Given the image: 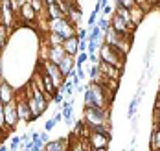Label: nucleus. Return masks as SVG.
<instances>
[{
    "label": "nucleus",
    "mask_w": 160,
    "mask_h": 151,
    "mask_svg": "<svg viewBox=\"0 0 160 151\" xmlns=\"http://www.w3.org/2000/svg\"><path fill=\"white\" fill-rule=\"evenodd\" d=\"M83 98H85V107H105L107 109L112 100V88H109L103 83L92 81L90 85L85 87Z\"/></svg>",
    "instance_id": "1"
},
{
    "label": "nucleus",
    "mask_w": 160,
    "mask_h": 151,
    "mask_svg": "<svg viewBox=\"0 0 160 151\" xmlns=\"http://www.w3.org/2000/svg\"><path fill=\"white\" fill-rule=\"evenodd\" d=\"M83 122L88 129H96L103 127L111 131V123H109V111L105 107H85L83 113Z\"/></svg>",
    "instance_id": "2"
},
{
    "label": "nucleus",
    "mask_w": 160,
    "mask_h": 151,
    "mask_svg": "<svg viewBox=\"0 0 160 151\" xmlns=\"http://www.w3.org/2000/svg\"><path fill=\"white\" fill-rule=\"evenodd\" d=\"M99 61H103V63H109V65H114V67L122 68L123 70V63H125V53H122V52L118 50L116 46H111V44H101V48H99Z\"/></svg>",
    "instance_id": "3"
},
{
    "label": "nucleus",
    "mask_w": 160,
    "mask_h": 151,
    "mask_svg": "<svg viewBox=\"0 0 160 151\" xmlns=\"http://www.w3.org/2000/svg\"><path fill=\"white\" fill-rule=\"evenodd\" d=\"M48 32H53V33H59L61 37L64 39H68V37H72V35L78 33V30H76V26L70 22V18H55V20H48Z\"/></svg>",
    "instance_id": "4"
},
{
    "label": "nucleus",
    "mask_w": 160,
    "mask_h": 151,
    "mask_svg": "<svg viewBox=\"0 0 160 151\" xmlns=\"http://www.w3.org/2000/svg\"><path fill=\"white\" fill-rule=\"evenodd\" d=\"M88 146L92 149L98 148H109V142H111V131L109 129H103V127H96V129H88V138H87Z\"/></svg>",
    "instance_id": "5"
},
{
    "label": "nucleus",
    "mask_w": 160,
    "mask_h": 151,
    "mask_svg": "<svg viewBox=\"0 0 160 151\" xmlns=\"http://www.w3.org/2000/svg\"><path fill=\"white\" fill-rule=\"evenodd\" d=\"M41 68H42L50 78H52V81H53V85H55L57 88H59V87H63V83H64V79H66V78L61 74L59 65H55V63H52V61L42 59V61H41Z\"/></svg>",
    "instance_id": "6"
},
{
    "label": "nucleus",
    "mask_w": 160,
    "mask_h": 151,
    "mask_svg": "<svg viewBox=\"0 0 160 151\" xmlns=\"http://www.w3.org/2000/svg\"><path fill=\"white\" fill-rule=\"evenodd\" d=\"M4 116H6V129H15L18 125V111H17V101L4 103Z\"/></svg>",
    "instance_id": "7"
},
{
    "label": "nucleus",
    "mask_w": 160,
    "mask_h": 151,
    "mask_svg": "<svg viewBox=\"0 0 160 151\" xmlns=\"http://www.w3.org/2000/svg\"><path fill=\"white\" fill-rule=\"evenodd\" d=\"M64 57H66V52H64L63 44H57V46H48V44H46V53L42 55V59H46V61H52V63L59 65Z\"/></svg>",
    "instance_id": "8"
},
{
    "label": "nucleus",
    "mask_w": 160,
    "mask_h": 151,
    "mask_svg": "<svg viewBox=\"0 0 160 151\" xmlns=\"http://www.w3.org/2000/svg\"><path fill=\"white\" fill-rule=\"evenodd\" d=\"M0 9H2V24L11 30L13 26V2L11 0H0Z\"/></svg>",
    "instance_id": "9"
},
{
    "label": "nucleus",
    "mask_w": 160,
    "mask_h": 151,
    "mask_svg": "<svg viewBox=\"0 0 160 151\" xmlns=\"http://www.w3.org/2000/svg\"><path fill=\"white\" fill-rule=\"evenodd\" d=\"M98 67H99V76H103V78H107V79H114V81H118V79L122 78V68L114 67V65H109V63L99 61Z\"/></svg>",
    "instance_id": "10"
},
{
    "label": "nucleus",
    "mask_w": 160,
    "mask_h": 151,
    "mask_svg": "<svg viewBox=\"0 0 160 151\" xmlns=\"http://www.w3.org/2000/svg\"><path fill=\"white\" fill-rule=\"evenodd\" d=\"M17 111H18V118H20V122H24V123L33 122L32 111H30V105H28V98H26L24 94L20 96V100L17 101Z\"/></svg>",
    "instance_id": "11"
},
{
    "label": "nucleus",
    "mask_w": 160,
    "mask_h": 151,
    "mask_svg": "<svg viewBox=\"0 0 160 151\" xmlns=\"http://www.w3.org/2000/svg\"><path fill=\"white\" fill-rule=\"evenodd\" d=\"M18 17H20V20H22L24 24H32L33 20L37 18V11L32 8L30 2H24V4L18 8Z\"/></svg>",
    "instance_id": "12"
},
{
    "label": "nucleus",
    "mask_w": 160,
    "mask_h": 151,
    "mask_svg": "<svg viewBox=\"0 0 160 151\" xmlns=\"http://www.w3.org/2000/svg\"><path fill=\"white\" fill-rule=\"evenodd\" d=\"M79 39H78V35H72V37H68V39H64L63 43V48L66 52V55H72V57H76L78 53H79Z\"/></svg>",
    "instance_id": "13"
},
{
    "label": "nucleus",
    "mask_w": 160,
    "mask_h": 151,
    "mask_svg": "<svg viewBox=\"0 0 160 151\" xmlns=\"http://www.w3.org/2000/svg\"><path fill=\"white\" fill-rule=\"evenodd\" d=\"M0 100L4 101V103L15 101V90H13V87H11V85L6 83V81H2V83H0Z\"/></svg>",
    "instance_id": "14"
},
{
    "label": "nucleus",
    "mask_w": 160,
    "mask_h": 151,
    "mask_svg": "<svg viewBox=\"0 0 160 151\" xmlns=\"http://www.w3.org/2000/svg\"><path fill=\"white\" fill-rule=\"evenodd\" d=\"M111 26L114 28V30H116V32H118V33H122V35L131 33V32H129V28H127V24L123 22V18L118 17L116 13H114V15L111 17Z\"/></svg>",
    "instance_id": "15"
},
{
    "label": "nucleus",
    "mask_w": 160,
    "mask_h": 151,
    "mask_svg": "<svg viewBox=\"0 0 160 151\" xmlns=\"http://www.w3.org/2000/svg\"><path fill=\"white\" fill-rule=\"evenodd\" d=\"M118 17L123 18V22L127 24L129 30H134L136 26H134V22H132V18H131V9H127V8H122V6H116V11H114Z\"/></svg>",
    "instance_id": "16"
},
{
    "label": "nucleus",
    "mask_w": 160,
    "mask_h": 151,
    "mask_svg": "<svg viewBox=\"0 0 160 151\" xmlns=\"http://www.w3.org/2000/svg\"><path fill=\"white\" fill-rule=\"evenodd\" d=\"M74 67H76V57H72V55H66L63 61L59 63V70H61V74H63L64 78H68L70 70Z\"/></svg>",
    "instance_id": "17"
},
{
    "label": "nucleus",
    "mask_w": 160,
    "mask_h": 151,
    "mask_svg": "<svg viewBox=\"0 0 160 151\" xmlns=\"http://www.w3.org/2000/svg\"><path fill=\"white\" fill-rule=\"evenodd\" d=\"M46 15H48V20H55V18L66 17V15L63 13V9L57 6V2H55V4H48V6H46Z\"/></svg>",
    "instance_id": "18"
},
{
    "label": "nucleus",
    "mask_w": 160,
    "mask_h": 151,
    "mask_svg": "<svg viewBox=\"0 0 160 151\" xmlns=\"http://www.w3.org/2000/svg\"><path fill=\"white\" fill-rule=\"evenodd\" d=\"M140 101H142V96H138V94L129 101V107H127V118L129 120L136 116V111H138V103H140Z\"/></svg>",
    "instance_id": "19"
},
{
    "label": "nucleus",
    "mask_w": 160,
    "mask_h": 151,
    "mask_svg": "<svg viewBox=\"0 0 160 151\" xmlns=\"http://www.w3.org/2000/svg\"><path fill=\"white\" fill-rule=\"evenodd\" d=\"M151 151H160V123L155 125L153 129V134H151Z\"/></svg>",
    "instance_id": "20"
},
{
    "label": "nucleus",
    "mask_w": 160,
    "mask_h": 151,
    "mask_svg": "<svg viewBox=\"0 0 160 151\" xmlns=\"http://www.w3.org/2000/svg\"><path fill=\"white\" fill-rule=\"evenodd\" d=\"M64 37H61L59 33H53V32H48L46 33V44L48 46H57V44H63Z\"/></svg>",
    "instance_id": "21"
},
{
    "label": "nucleus",
    "mask_w": 160,
    "mask_h": 151,
    "mask_svg": "<svg viewBox=\"0 0 160 151\" xmlns=\"http://www.w3.org/2000/svg\"><path fill=\"white\" fill-rule=\"evenodd\" d=\"M61 88H63V92H64V94H68V96H72V94L76 92V85H74V81H72V78H66Z\"/></svg>",
    "instance_id": "22"
},
{
    "label": "nucleus",
    "mask_w": 160,
    "mask_h": 151,
    "mask_svg": "<svg viewBox=\"0 0 160 151\" xmlns=\"http://www.w3.org/2000/svg\"><path fill=\"white\" fill-rule=\"evenodd\" d=\"M98 26H99V30L105 33L109 28H111V18H107L105 15H101V17H98V22H96Z\"/></svg>",
    "instance_id": "23"
},
{
    "label": "nucleus",
    "mask_w": 160,
    "mask_h": 151,
    "mask_svg": "<svg viewBox=\"0 0 160 151\" xmlns=\"http://www.w3.org/2000/svg\"><path fill=\"white\" fill-rule=\"evenodd\" d=\"M87 61H88V52H79L76 55V68H83Z\"/></svg>",
    "instance_id": "24"
},
{
    "label": "nucleus",
    "mask_w": 160,
    "mask_h": 151,
    "mask_svg": "<svg viewBox=\"0 0 160 151\" xmlns=\"http://www.w3.org/2000/svg\"><path fill=\"white\" fill-rule=\"evenodd\" d=\"M8 35H9V30H8L4 24H0V48H4V46H6Z\"/></svg>",
    "instance_id": "25"
},
{
    "label": "nucleus",
    "mask_w": 160,
    "mask_h": 151,
    "mask_svg": "<svg viewBox=\"0 0 160 151\" xmlns=\"http://www.w3.org/2000/svg\"><path fill=\"white\" fill-rule=\"evenodd\" d=\"M20 144H22V138H20V136H13V138L9 140V151H17L20 148Z\"/></svg>",
    "instance_id": "26"
},
{
    "label": "nucleus",
    "mask_w": 160,
    "mask_h": 151,
    "mask_svg": "<svg viewBox=\"0 0 160 151\" xmlns=\"http://www.w3.org/2000/svg\"><path fill=\"white\" fill-rule=\"evenodd\" d=\"M30 4H32V8L37 11V13H42V8H44V0H30Z\"/></svg>",
    "instance_id": "27"
},
{
    "label": "nucleus",
    "mask_w": 160,
    "mask_h": 151,
    "mask_svg": "<svg viewBox=\"0 0 160 151\" xmlns=\"http://www.w3.org/2000/svg\"><path fill=\"white\" fill-rule=\"evenodd\" d=\"M0 131H6V116H4V101L0 100Z\"/></svg>",
    "instance_id": "28"
},
{
    "label": "nucleus",
    "mask_w": 160,
    "mask_h": 151,
    "mask_svg": "<svg viewBox=\"0 0 160 151\" xmlns=\"http://www.w3.org/2000/svg\"><path fill=\"white\" fill-rule=\"evenodd\" d=\"M116 2H118V6L127 8V9H132V8L136 6V0H116Z\"/></svg>",
    "instance_id": "29"
},
{
    "label": "nucleus",
    "mask_w": 160,
    "mask_h": 151,
    "mask_svg": "<svg viewBox=\"0 0 160 151\" xmlns=\"http://www.w3.org/2000/svg\"><path fill=\"white\" fill-rule=\"evenodd\" d=\"M63 94H64V92H63V88L59 87V90H55V94H53V101H55L57 105H61V103L64 101V96H63Z\"/></svg>",
    "instance_id": "30"
},
{
    "label": "nucleus",
    "mask_w": 160,
    "mask_h": 151,
    "mask_svg": "<svg viewBox=\"0 0 160 151\" xmlns=\"http://www.w3.org/2000/svg\"><path fill=\"white\" fill-rule=\"evenodd\" d=\"M98 15H99V13H96V11H92V13H90V17H88V20H87V24H88V28H92V26H96V22H98Z\"/></svg>",
    "instance_id": "31"
},
{
    "label": "nucleus",
    "mask_w": 160,
    "mask_h": 151,
    "mask_svg": "<svg viewBox=\"0 0 160 151\" xmlns=\"http://www.w3.org/2000/svg\"><path fill=\"white\" fill-rule=\"evenodd\" d=\"M55 123H57V120H55V118H52V120H48V122H46V123H44V131H52V129H53V127H55Z\"/></svg>",
    "instance_id": "32"
},
{
    "label": "nucleus",
    "mask_w": 160,
    "mask_h": 151,
    "mask_svg": "<svg viewBox=\"0 0 160 151\" xmlns=\"http://www.w3.org/2000/svg\"><path fill=\"white\" fill-rule=\"evenodd\" d=\"M76 35H78V39H79V41H85V39H88V33H87V30H83V28H79Z\"/></svg>",
    "instance_id": "33"
},
{
    "label": "nucleus",
    "mask_w": 160,
    "mask_h": 151,
    "mask_svg": "<svg viewBox=\"0 0 160 151\" xmlns=\"http://www.w3.org/2000/svg\"><path fill=\"white\" fill-rule=\"evenodd\" d=\"M112 13H114V9H112V6H109V4L101 9V15H105V17H109V15H112Z\"/></svg>",
    "instance_id": "34"
},
{
    "label": "nucleus",
    "mask_w": 160,
    "mask_h": 151,
    "mask_svg": "<svg viewBox=\"0 0 160 151\" xmlns=\"http://www.w3.org/2000/svg\"><path fill=\"white\" fill-rule=\"evenodd\" d=\"M88 61H92L94 65L99 63V53H88Z\"/></svg>",
    "instance_id": "35"
},
{
    "label": "nucleus",
    "mask_w": 160,
    "mask_h": 151,
    "mask_svg": "<svg viewBox=\"0 0 160 151\" xmlns=\"http://www.w3.org/2000/svg\"><path fill=\"white\" fill-rule=\"evenodd\" d=\"M87 46H88V39H85V41H79V52H87Z\"/></svg>",
    "instance_id": "36"
},
{
    "label": "nucleus",
    "mask_w": 160,
    "mask_h": 151,
    "mask_svg": "<svg viewBox=\"0 0 160 151\" xmlns=\"http://www.w3.org/2000/svg\"><path fill=\"white\" fill-rule=\"evenodd\" d=\"M76 70H78V78H79L81 81H83V79L87 78V76H85V70H83V68H76Z\"/></svg>",
    "instance_id": "37"
},
{
    "label": "nucleus",
    "mask_w": 160,
    "mask_h": 151,
    "mask_svg": "<svg viewBox=\"0 0 160 151\" xmlns=\"http://www.w3.org/2000/svg\"><path fill=\"white\" fill-rule=\"evenodd\" d=\"M155 113H157V114H160V98L157 100V107H155ZM155 125H158V123H155Z\"/></svg>",
    "instance_id": "38"
},
{
    "label": "nucleus",
    "mask_w": 160,
    "mask_h": 151,
    "mask_svg": "<svg viewBox=\"0 0 160 151\" xmlns=\"http://www.w3.org/2000/svg\"><path fill=\"white\" fill-rule=\"evenodd\" d=\"M0 151H9V148H6L4 144H0Z\"/></svg>",
    "instance_id": "39"
},
{
    "label": "nucleus",
    "mask_w": 160,
    "mask_h": 151,
    "mask_svg": "<svg viewBox=\"0 0 160 151\" xmlns=\"http://www.w3.org/2000/svg\"><path fill=\"white\" fill-rule=\"evenodd\" d=\"M92 151H109V148H98V149H92Z\"/></svg>",
    "instance_id": "40"
},
{
    "label": "nucleus",
    "mask_w": 160,
    "mask_h": 151,
    "mask_svg": "<svg viewBox=\"0 0 160 151\" xmlns=\"http://www.w3.org/2000/svg\"><path fill=\"white\" fill-rule=\"evenodd\" d=\"M158 98H160V83H158Z\"/></svg>",
    "instance_id": "41"
},
{
    "label": "nucleus",
    "mask_w": 160,
    "mask_h": 151,
    "mask_svg": "<svg viewBox=\"0 0 160 151\" xmlns=\"http://www.w3.org/2000/svg\"><path fill=\"white\" fill-rule=\"evenodd\" d=\"M129 151H136V149H134V148H131V149H129Z\"/></svg>",
    "instance_id": "42"
},
{
    "label": "nucleus",
    "mask_w": 160,
    "mask_h": 151,
    "mask_svg": "<svg viewBox=\"0 0 160 151\" xmlns=\"http://www.w3.org/2000/svg\"><path fill=\"white\" fill-rule=\"evenodd\" d=\"M42 151H46V149H42Z\"/></svg>",
    "instance_id": "43"
},
{
    "label": "nucleus",
    "mask_w": 160,
    "mask_h": 151,
    "mask_svg": "<svg viewBox=\"0 0 160 151\" xmlns=\"http://www.w3.org/2000/svg\"><path fill=\"white\" fill-rule=\"evenodd\" d=\"M136 2H138V0H136Z\"/></svg>",
    "instance_id": "44"
}]
</instances>
